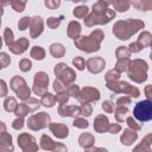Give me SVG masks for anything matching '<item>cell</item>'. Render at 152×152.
<instances>
[{
    "instance_id": "obj_49",
    "label": "cell",
    "mask_w": 152,
    "mask_h": 152,
    "mask_svg": "<svg viewBox=\"0 0 152 152\" xmlns=\"http://www.w3.org/2000/svg\"><path fill=\"white\" fill-rule=\"evenodd\" d=\"M69 95H72V96H78V87L72 84L70 88H69Z\"/></svg>"
},
{
    "instance_id": "obj_29",
    "label": "cell",
    "mask_w": 152,
    "mask_h": 152,
    "mask_svg": "<svg viewBox=\"0 0 152 152\" xmlns=\"http://www.w3.org/2000/svg\"><path fill=\"white\" fill-rule=\"evenodd\" d=\"M89 8L87 6H78L74 10V15L76 18H86V15L88 14Z\"/></svg>"
},
{
    "instance_id": "obj_45",
    "label": "cell",
    "mask_w": 152,
    "mask_h": 152,
    "mask_svg": "<svg viewBox=\"0 0 152 152\" xmlns=\"http://www.w3.org/2000/svg\"><path fill=\"white\" fill-rule=\"evenodd\" d=\"M55 99H56V101H58L59 103H62V104H63V103H65V102L68 101L69 96H68V94H66V93H62V94H58Z\"/></svg>"
},
{
    "instance_id": "obj_46",
    "label": "cell",
    "mask_w": 152,
    "mask_h": 152,
    "mask_svg": "<svg viewBox=\"0 0 152 152\" xmlns=\"http://www.w3.org/2000/svg\"><path fill=\"white\" fill-rule=\"evenodd\" d=\"M102 108H103L106 112H108V113H110V112L114 110V106H113V103H112L110 101L103 102V103H102Z\"/></svg>"
},
{
    "instance_id": "obj_21",
    "label": "cell",
    "mask_w": 152,
    "mask_h": 152,
    "mask_svg": "<svg viewBox=\"0 0 152 152\" xmlns=\"http://www.w3.org/2000/svg\"><path fill=\"white\" fill-rule=\"evenodd\" d=\"M152 142V134H148L147 137H145V139L141 141V144H139L133 152H151L150 150V144Z\"/></svg>"
},
{
    "instance_id": "obj_3",
    "label": "cell",
    "mask_w": 152,
    "mask_h": 152,
    "mask_svg": "<svg viewBox=\"0 0 152 152\" xmlns=\"http://www.w3.org/2000/svg\"><path fill=\"white\" fill-rule=\"evenodd\" d=\"M146 71H147V64L144 61L135 59V61H133V62L129 63V66H128V76L133 81H135L138 83L145 81L147 78Z\"/></svg>"
},
{
    "instance_id": "obj_26",
    "label": "cell",
    "mask_w": 152,
    "mask_h": 152,
    "mask_svg": "<svg viewBox=\"0 0 152 152\" xmlns=\"http://www.w3.org/2000/svg\"><path fill=\"white\" fill-rule=\"evenodd\" d=\"M132 5L139 10H142V11L152 10V1H133Z\"/></svg>"
},
{
    "instance_id": "obj_13",
    "label": "cell",
    "mask_w": 152,
    "mask_h": 152,
    "mask_svg": "<svg viewBox=\"0 0 152 152\" xmlns=\"http://www.w3.org/2000/svg\"><path fill=\"white\" fill-rule=\"evenodd\" d=\"M80 95L81 96H78V100L81 102H84V101L86 102L87 101H96V100L100 99V93L95 88H84Z\"/></svg>"
},
{
    "instance_id": "obj_38",
    "label": "cell",
    "mask_w": 152,
    "mask_h": 152,
    "mask_svg": "<svg viewBox=\"0 0 152 152\" xmlns=\"http://www.w3.org/2000/svg\"><path fill=\"white\" fill-rule=\"evenodd\" d=\"M31 18H28V17H24V18H21L20 20H19V23H18V26H19V28L21 30V31H24V30H26L27 27H28V25L31 24Z\"/></svg>"
},
{
    "instance_id": "obj_8",
    "label": "cell",
    "mask_w": 152,
    "mask_h": 152,
    "mask_svg": "<svg viewBox=\"0 0 152 152\" xmlns=\"http://www.w3.org/2000/svg\"><path fill=\"white\" fill-rule=\"evenodd\" d=\"M55 74H56V76H58L59 81L62 80L65 84L71 83V82L75 80V74H74V71H72L70 68H68L65 64H63V63L56 65V68H55Z\"/></svg>"
},
{
    "instance_id": "obj_55",
    "label": "cell",
    "mask_w": 152,
    "mask_h": 152,
    "mask_svg": "<svg viewBox=\"0 0 152 152\" xmlns=\"http://www.w3.org/2000/svg\"><path fill=\"white\" fill-rule=\"evenodd\" d=\"M145 94H146L147 97L152 99V86H147V87L145 88Z\"/></svg>"
},
{
    "instance_id": "obj_57",
    "label": "cell",
    "mask_w": 152,
    "mask_h": 152,
    "mask_svg": "<svg viewBox=\"0 0 152 152\" xmlns=\"http://www.w3.org/2000/svg\"><path fill=\"white\" fill-rule=\"evenodd\" d=\"M1 87H2L1 96H5V95H6V84H5V81H1Z\"/></svg>"
},
{
    "instance_id": "obj_23",
    "label": "cell",
    "mask_w": 152,
    "mask_h": 152,
    "mask_svg": "<svg viewBox=\"0 0 152 152\" xmlns=\"http://www.w3.org/2000/svg\"><path fill=\"white\" fill-rule=\"evenodd\" d=\"M135 139H137V133H135L134 131L126 129V131L124 132V134L121 135V141H122V144H125V145H131Z\"/></svg>"
},
{
    "instance_id": "obj_19",
    "label": "cell",
    "mask_w": 152,
    "mask_h": 152,
    "mask_svg": "<svg viewBox=\"0 0 152 152\" xmlns=\"http://www.w3.org/2000/svg\"><path fill=\"white\" fill-rule=\"evenodd\" d=\"M94 128L102 133L104 131H108L109 129V124H108V119L104 116V115H99L96 119H95V124H94Z\"/></svg>"
},
{
    "instance_id": "obj_27",
    "label": "cell",
    "mask_w": 152,
    "mask_h": 152,
    "mask_svg": "<svg viewBox=\"0 0 152 152\" xmlns=\"http://www.w3.org/2000/svg\"><path fill=\"white\" fill-rule=\"evenodd\" d=\"M112 5L114 6L115 10L120 11V12H125L128 10V7L131 6V2L129 1H113Z\"/></svg>"
},
{
    "instance_id": "obj_56",
    "label": "cell",
    "mask_w": 152,
    "mask_h": 152,
    "mask_svg": "<svg viewBox=\"0 0 152 152\" xmlns=\"http://www.w3.org/2000/svg\"><path fill=\"white\" fill-rule=\"evenodd\" d=\"M86 152H107V150L104 148H101V147H94V148H88Z\"/></svg>"
},
{
    "instance_id": "obj_20",
    "label": "cell",
    "mask_w": 152,
    "mask_h": 152,
    "mask_svg": "<svg viewBox=\"0 0 152 152\" xmlns=\"http://www.w3.org/2000/svg\"><path fill=\"white\" fill-rule=\"evenodd\" d=\"M1 152H13L12 138L5 131L1 134Z\"/></svg>"
},
{
    "instance_id": "obj_9",
    "label": "cell",
    "mask_w": 152,
    "mask_h": 152,
    "mask_svg": "<svg viewBox=\"0 0 152 152\" xmlns=\"http://www.w3.org/2000/svg\"><path fill=\"white\" fill-rule=\"evenodd\" d=\"M18 144L24 152H36L38 148L34 138L32 135H28L27 133H23L18 137Z\"/></svg>"
},
{
    "instance_id": "obj_25",
    "label": "cell",
    "mask_w": 152,
    "mask_h": 152,
    "mask_svg": "<svg viewBox=\"0 0 152 152\" xmlns=\"http://www.w3.org/2000/svg\"><path fill=\"white\" fill-rule=\"evenodd\" d=\"M50 52L55 57H62L64 55V52H65V49H64V46L62 44H52L50 46Z\"/></svg>"
},
{
    "instance_id": "obj_6",
    "label": "cell",
    "mask_w": 152,
    "mask_h": 152,
    "mask_svg": "<svg viewBox=\"0 0 152 152\" xmlns=\"http://www.w3.org/2000/svg\"><path fill=\"white\" fill-rule=\"evenodd\" d=\"M50 122V116L46 114V113H39V114H36V115H32L28 120H27V126L33 129V131H37V129H40V128H44L49 125Z\"/></svg>"
},
{
    "instance_id": "obj_41",
    "label": "cell",
    "mask_w": 152,
    "mask_h": 152,
    "mask_svg": "<svg viewBox=\"0 0 152 152\" xmlns=\"http://www.w3.org/2000/svg\"><path fill=\"white\" fill-rule=\"evenodd\" d=\"M19 66H20V69L23 71H28L31 69V62L28 59H26V58L25 59H21L20 63H19Z\"/></svg>"
},
{
    "instance_id": "obj_33",
    "label": "cell",
    "mask_w": 152,
    "mask_h": 152,
    "mask_svg": "<svg viewBox=\"0 0 152 152\" xmlns=\"http://www.w3.org/2000/svg\"><path fill=\"white\" fill-rule=\"evenodd\" d=\"M129 53H131V50H128L126 46H120L118 50H116V56L119 59H127L129 57Z\"/></svg>"
},
{
    "instance_id": "obj_43",
    "label": "cell",
    "mask_w": 152,
    "mask_h": 152,
    "mask_svg": "<svg viewBox=\"0 0 152 152\" xmlns=\"http://www.w3.org/2000/svg\"><path fill=\"white\" fill-rule=\"evenodd\" d=\"M74 126L75 127H78V128H86L88 126V122L86 120H83V119H75Z\"/></svg>"
},
{
    "instance_id": "obj_12",
    "label": "cell",
    "mask_w": 152,
    "mask_h": 152,
    "mask_svg": "<svg viewBox=\"0 0 152 152\" xmlns=\"http://www.w3.org/2000/svg\"><path fill=\"white\" fill-rule=\"evenodd\" d=\"M40 146L44 150H52L53 152H66V148L62 144H56L53 142L48 135H43L40 140Z\"/></svg>"
},
{
    "instance_id": "obj_28",
    "label": "cell",
    "mask_w": 152,
    "mask_h": 152,
    "mask_svg": "<svg viewBox=\"0 0 152 152\" xmlns=\"http://www.w3.org/2000/svg\"><path fill=\"white\" fill-rule=\"evenodd\" d=\"M28 112H31V109H30V107H28L26 103L19 104V106L17 107V109H15V114H17L19 118L25 116L26 114H28Z\"/></svg>"
},
{
    "instance_id": "obj_14",
    "label": "cell",
    "mask_w": 152,
    "mask_h": 152,
    "mask_svg": "<svg viewBox=\"0 0 152 152\" xmlns=\"http://www.w3.org/2000/svg\"><path fill=\"white\" fill-rule=\"evenodd\" d=\"M87 66L90 72H100L104 66V61L101 57H94L87 61Z\"/></svg>"
},
{
    "instance_id": "obj_7",
    "label": "cell",
    "mask_w": 152,
    "mask_h": 152,
    "mask_svg": "<svg viewBox=\"0 0 152 152\" xmlns=\"http://www.w3.org/2000/svg\"><path fill=\"white\" fill-rule=\"evenodd\" d=\"M114 17H115V12L109 8V11H108L104 15H95L94 13L89 14V15L84 19V24H86L87 26H93V25H95V24H106V23L110 21Z\"/></svg>"
},
{
    "instance_id": "obj_42",
    "label": "cell",
    "mask_w": 152,
    "mask_h": 152,
    "mask_svg": "<svg viewBox=\"0 0 152 152\" xmlns=\"http://www.w3.org/2000/svg\"><path fill=\"white\" fill-rule=\"evenodd\" d=\"M72 63L77 66L78 70H82V69L84 68V64H86V62H84V59H83L82 57H76V58L72 61Z\"/></svg>"
},
{
    "instance_id": "obj_30",
    "label": "cell",
    "mask_w": 152,
    "mask_h": 152,
    "mask_svg": "<svg viewBox=\"0 0 152 152\" xmlns=\"http://www.w3.org/2000/svg\"><path fill=\"white\" fill-rule=\"evenodd\" d=\"M55 101H56V99L52 96V94L46 93V94H44V95H43L42 103H43L44 106H46V107H52V106L55 104Z\"/></svg>"
},
{
    "instance_id": "obj_51",
    "label": "cell",
    "mask_w": 152,
    "mask_h": 152,
    "mask_svg": "<svg viewBox=\"0 0 152 152\" xmlns=\"http://www.w3.org/2000/svg\"><path fill=\"white\" fill-rule=\"evenodd\" d=\"M53 89H55L56 91H63V90H65V88L62 87L59 80H56V81H55V83H53Z\"/></svg>"
},
{
    "instance_id": "obj_39",
    "label": "cell",
    "mask_w": 152,
    "mask_h": 152,
    "mask_svg": "<svg viewBox=\"0 0 152 152\" xmlns=\"http://www.w3.org/2000/svg\"><path fill=\"white\" fill-rule=\"evenodd\" d=\"M119 71L118 70H110L108 74H107V76H106V80H107V82H115V81H118V78H119Z\"/></svg>"
},
{
    "instance_id": "obj_18",
    "label": "cell",
    "mask_w": 152,
    "mask_h": 152,
    "mask_svg": "<svg viewBox=\"0 0 152 152\" xmlns=\"http://www.w3.org/2000/svg\"><path fill=\"white\" fill-rule=\"evenodd\" d=\"M58 112L62 116H74V115H78L81 114V109L80 107H70V106H64V104H61V107L58 108Z\"/></svg>"
},
{
    "instance_id": "obj_35",
    "label": "cell",
    "mask_w": 152,
    "mask_h": 152,
    "mask_svg": "<svg viewBox=\"0 0 152 152\" xmlns=\"http://www.w3.org/2000/svg\"><path fill=\"white\" fill-rule=\"evenodd\" d=\"M62 18H63V15H61L59 18H55V17H51V18H49V19H48L46 24H48V26H49L50 28H56V27L59 25V23H61Z\"/></svg>"
},
{
    "instance_id": "obj_15",
    "label": "cell",
    "mask_w": 152,
    "mask_h": 152,
    "mask_svg": "<svg viewBox=\"0 0 152 152\" xmlns=\"http://www.w3.org/2000/svg\"><path fill=\"white\" fill-rule=\"evenodd\" d=\"M31 37L36 38L43 32V20L40 17H34L31 20Z\"/></svg>"
},
{
    "instance_id": "obj_32",
    "label": "cell",
    "mask_w": 152,
    "mask_h": 152,
    "mask_svg": "<svg viewBox=\"0 0 152 152\" xmlns=\"http://www.w3.org/2000/svg\"><path fill=\"white\" fill-rule=\"evenodd\" d=\"M31 56L36 59H43L44 56H45V51L40 48V46H34L32 50H31Z\"/></svg>"
},
{
    "instance_id": "obj_50",
    "label": "cell",
    "mask_w": 152,
    "mask_h": 152,
    "mask_svg": "<svg viewBox=\"0 0 152 152\" xmlns=\"http://www.w3.org/2000/svg\"><path fill=\"white\" fill-rule=\"evenodd\" d=\"M129 102H131V99L129 97H120L118 100L116 104H118V107H124L125 103H129Z\"/></svg>"
},
{
    "instance_id": "obj_59",
    "label": "cell",
    "mask_w": 152,
    "mask_h": 152,
    "mask_svg": "<svg viewBox=\"0 0 152 152\" xmlns=\"http://www.w3.org/2000/svg\"><path fill=\"white\" fill-rule=\"evenodd\" d=\"M151 48H152V44H151Z\"/></svg>"
},
{
    "instance_id": "obj_58",
    "label": "cell",
    "mask_w": 152,
    "mask_h": 152,
    "mask_svg": "<svg viewBox=\"0 0 152 152\" xmlns=\"http://www.w3.org/2000/svg\"><path fill=\"white\" fill-rule=\"evenodd\" d=\"M150 58H151V59H152V52H151V55H150Z\"/></svg>"
},
{
    "instance_id": "obj_5",
    "label": "cell",
    "mask_w": 152,
    "mask_h": 152,
    "mask_svg": "<svg viewBox=\"0 0 152 152\" xmlns=\"http://www.w3.org/2000/svg\"><path fill=\"white\" fill-rule=\"evenodd\" d=\"M11 88L17 93V95L19 96V99H21V100L28 99V96H30V89L26 86V82L21 77H19V76L13 77L12 81H11Z\"/></svg>"
},
{
    "instance_id": "obj_48",
    "label": "cell",
    "mask_w": 152,
    "mask_h": 152,
    "mask_svg": "<svg viewBox=\"0 0 152 152\" xmlns=\"http://www.w3.org/2000/svg\"><path fill=\"white\" fill-rule=\"evenodd\" d=\"M59 1H45V6L46 7H49L50 10H55V8H57L58 6H59Z\"/></svg>"
},
{
    "instance_id": "obj_36",
    "label": "cell",
    "mask_w": 152,
    "mask_h": 152,
    "mask_svg": "<svg viewBox=\"0 0 152 152\" xmlns=\"http://www.w3.org/2000/svg\"><path fill=\"white\" fill-rule=\"evenodd\" d=\"M10 5L13 7L14 11L21 12V11H24V8H25V6H26V2H25V1H11Z\"/></svg>"
},
{
    "instance_id": "obj_34",
    "label": "cell",
    "mask_w": 152,
    "mask_h": 152,
    "mask_svg": "<svg viewBox=\"0 0 152 152\" xmlns=\"http://www.w3.org/2000/svg\"><path fill=\"white\" fill-rule=\"evenodd\" d=\"M129 61L128 58L127 59H119V62L116 63V70L118 71H125V70H128V66H129Z\"/></svg>"
},
{
    "instance_id": "obj_37",
    "label": "cell",
    "mask_w": 152,
    "mask_h": 152,
    "mask_svg": "<svg viewBox=\"0 0 152 152\" xmlns=\"http://www.w3.org/2000/svg\"><path fill=\"white\" fill-rule=\"evenodd\" d=\"M128 113V109L125 107H118V109H116V114H115V116H116V120L118 121H124V119H125V115Z\"/></svg>"
},
{
    "instance_id": "obj_16",
    "label": "cell",
    "mask_w": 152,
    "mask_h": 152,
    "mask_svg": "<svg viewBox=\"0 0 152 152\" xmlns=\"http://www.w3.org/2000/svg\"><path fill=\"white\" fill-rule=\"evenodd\" d=\"M27 46H28V40L26 38H20L19 40L13 42L10 45V49L14 53H23L27 49Z\"/></svg>"
},
{
    "instance_id": "obj_54",
    "label": "cell",
    "mask_w": 152,
    "mask_h": 152,
    "mask_svg": "<svg viewBox=\"0 0 152 152\" xmlns=\"http://www.w3.org/2000/svg\"><path fill=\"white\" fill-rule=\"evenodd\" d=\"M121 129V127L119 126V125H112V126H109V132L110 133H116V132H119Z\"/></svg>"
},
{
    "instance_id": "obj_47",
    "label": "cell",
    "mask_w": 152,
    "mask_h": 152,
    "mask_svg": "<svg viewBox=\"0 0 152 152\" xmlns=\"http://www.w3.org/2000/svg\"><path fill=\"white\" fill-rule=\"evenodd\" d=\"M10 62H11L10 57H8L5 52H2V53H1V68H5L7 64H10Z\"/></svg>"
},
{
    "instance_id": "obj_40",
    "label": "cell",
    "mask_w": 152,
    "mask_h": 152,
    "mask_svg": "<svg viewBox=\"0 0 152 152\" xmlns=\"http://www.w3.org/2000/svg\"><path fill=\"white\" fill-rule=\"evenodd\" d=\"M4 36H5V43L10 46V45L13 43V32H12L10 28H6Z\"/></svg>"
},
{
    "instance_id": "obj_17",
    "label": "cell",
    "mask_w": 152,
    "mask_h": 152,
    "mask_svg": "<svg viewBox=\"0 0 152 152\" xmlns=\"http://www.w3.org/2000/svg\"><path fill=\"white\" fill-rule=\"evenodd\" d=\"M50 129L57 138L68 137V127L65 125H63V124H51L50 125Z\"/></svg>"
},
{
    "instance_id": "obj_4",
    "label": "cell",
    "mask_w": 152,
    "mask_h": 152,
    "mask_svg": "<svg viewBox=\"0 0 152 152\" xmlns=\"http://www.w3.org/2000/svg\"><path fill=\"white\" fill-rule=\"evenodd\" d=\"M133 115L141 122H146L152 120V101L144 100L135 104L133 109Z\"/></svg>"
},
{
    "instance_id": "obj_2",
    "label": "cell",
    "mask_w": 152,
    "mask_h": 152,
    "mask_svg": "<svg viewBox=\"0 0 152 152\" xmlns=\"http://www.w3.org/2000/svg\"><path fill=\"white\" fill-rule=\"evenodd\" d=\"M103 39V33L101 30L94 31L89 37H80L75 39V44L78 49L86 52H93L100 49V44Z\"/></svg>"
},
{
    "instance_id": "obj_11",
    "label": "cell",
    "mask_w": 152,
    "mask_h": 152,
    "mask_svg": "<svg viewBox=\"0 0 152 152\" xmlns=\"http://www.w3.org/2000/svg\"><path fill=\"white\" fill-rule=\"evenodd\" d=\"M150 44H152V37H151V34L148 32H144V33L140 34L138 42L137 43H132L129 45V48H131V51L137 52V51L144 49L145 46H147Z\"/></svg>"
},
{
    "instance_id": "obj_44",
    "label": "cell",
    "mask_w": 152,
    "mask_h": 152,
    "mask_svg": "<svg viewBox=\"0 0 152 152\" xmlns=\"http://www.w3.org/2000/svg\"><path fill=\"white\" fill-rule=\"evenodd\" d=\"M80 109H81V114L82 115H90L91 114V107L89 106V104H82L81 107H80Z\"/></svg>"
},
{
    "instance_id": "obj_22",
    "label": "cell",
    "mask_w": 152,
    "mask_h": 152,
    "mask_svg": "<svg viewBox=\"0 0 152 152\" xmlns=\"http://www.w3.org/2000/svg\"><path fill=\"white\" fill-rule=\"evenodd\" d=\"M80 32H81V26H80V24H78L77 21H71V23L69 24V26H68V36H69L70 38L77 39Z\"/></svg>"
},
{
    "instance_id": "obj_31",
    "label": "cell",
    "mask_w": 152,
    "mask_h": 152,
    "mask_svg": "<svg viewBox=\"0 0 152 152\" xmlns=\"http://www.w3.org/2000/svg\"><path fill=\"white\" fill-rule=\"evenodd\" d=\"M5 109L7 110V112H13V110H15L17 109V107H18V104H17V102H15V100L13 99V97H7L6 100H5Z\"/></svg>"
},
{
    "instance_id": "obj_52",
    "label": "cell",
    "mask_w": 152,
    "mask_h": 152,
    "mask_svg": "<svg viewBox=\"0 0 152 152\" xmlns=\"http://www.w3.org/2000/svg\"><path fill=\"white\" fill-rule=\"evenodd\" d=\"M127 124H128L129 127H132V128H134V129H140V125H137V122H135L132 118H128V119H127Z\"/></svg>"
},
{
    "instance_id": "obj_24",
    "label": "cell",
    "mask_w": 152,
    "mask_h": 152,
    "mask_svg": "<svg viewBox=\"0 0 152 152\" xmlns=\"http://www.w3.org/2000/svg\"><path fill=\"white\" fill-rule=\"evenodd\" d=\"M78 142H80V145H81L82 147L88 148L89 146L93 145V142H94V138H93V135L89 134V133H83V134L80 137Z\"/></svg>"
},
{
    "instance_id": "obj_53",
    "label": "cell",
    "mask_w": 152,
    "mask_h": 152,
    "mask_svg": "<svg viewBox=\"0 0 152 152\" xmlns=\"http://www.w3.org/2000/svg\"><path fill=\"white\" fill-rule=\"evenodd\" d=\"M12 126H13V128H15V129H19V128H21V127H23V118H19V119L14 120Z\"/></svg>"
},
{
    "instance_id": "obj_10",
    "label": "cell",
    "mask_w": 152,
    "mask_h": 152,
    "mask_svg": "<svg viewBox=\"0 0 152 152\" xmlns=\"http://www.w3.org/2000/svg\"><path fill=\"white\" fill-rule=\"evenodd\" d=\"M48 82H49V77L45 72H37L34 75V87H33L34 93L38 95L46 94L45 91H46Z\"/></svg>"
},
{
    "instance_id": "obj_1",
    "label": "cell",
    "mask_w": 152,
    "mask_h": 152,
    "mask_svg": "<svg viewBox=\"0 0 152 152\" xmlns=\"http://www.w3.org/2000/svg\"><path fill=\"white\" fill-rule=\"evenodd\" d=\"M142 27H144L142 21L135 20V19H128L124 21H118L113 27V32L119 39L125 40V39H128L132 34H134L138 30Z\"/></svg>"
}]
</instances>
